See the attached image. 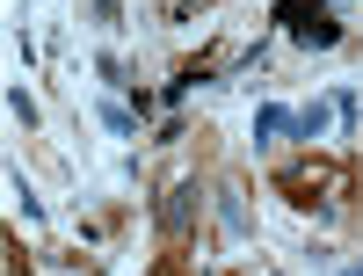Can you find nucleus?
<instances>
[{
    "instance_id": "nucleus-4",
    "label": "nucleus",
    "mask_w": 363,
    "mask_h": 276,
    "mask_svg": "<svg viewBox=\"0 0 363 276\" xmlns=\"http://www.w3.org/2000/svg\"><path fill=\"white\" fill-rule=\"evenodd\" d=\"M335 116H342L335 102H306V109H298V124H291V131L306 138V145H320V138H327V124H335Z\"/></svg>"
},
{
    "instance_id": "nucleus-2",
    "label": "nucleus",
    "mask_w": 363,
    "mask_h": 276,
    "mask_svg": "<svg viewBox=\"0 0 363 276\" xmlns=\"http://www.w3.org/2000/svg\"><path fill=\"white\" fill-rule=\"evenodd\" d=\"M269 15H277L291 29V44H306V51H335L342 44V15L327 8V0H277Z\"/></svg>"
},
{
    "instance_id": "nucleus-3",
    "label": "nucleus",
    "mask_w": 363,
    "mask_h": 276,
    "mask_svg": "<svg viewBox=\"0 0 363 276\" xmlns=\"http://www.w3.org/2000/svg\"><path fill=\"white\" fill-rule=\"evenodd\" d=\"M196 211H203V189H196V182H174V189L160 197V233L182 240V233L196 226Z\"/></svg>"
},
{
    "instance_id": "nucleus-6",
    "label": "nucleus",
    "mask_w": 363,
    "mask_h": 276,
    "mask_svg": "<svg viewBox=\"0 0 363 276\" xmlns=\"http://www.w3.org/2000/svg\"><path fill=\"white\" fill-rule=\"evenodd\" d=\"M218 226H225V240H247V233H255L247 197H240V189H225V197H218Z\"/></svg>"
},
{
    "instance_id": "nucleus-10",
    "label": "nucleus",
    "mask_w": 363,
    "mask_h": 276,
    "mask_svg": "<svg viewBox=\"0 0 363 276\" xmlns=\"http://www.w3.org/2000/svg\"><path fill=\"white\" fill-rule=\"evenodd\" d=\"M349 276H363V269H349Z\"/></svg>"
},
{
    "instance_id": "nucleus-11",
    "label": "nucleus",
    "mask_w": 363,
    "mask_h": 276,
    "mask_svg": "<svg viewBox=\"0 0 363 276\" xmlns=\"http://www.w3.org/2000/svg\"><path fill=\"white\" fill-rule=\"evenodd\" d=\"M356 8H363V0H356Z\"/></svg>"
},
{
    "instance_id": "nucleus-1",
    "label": "nucleus",
    "mask_w": 363,
    "mask_h": 276,
    "mask_svg": "<svg viewBox=\"0 0 363 276\" xmlns=\"http://www.w3.org/2000/svg\"><path fill=\"white\" fill-rule=\"evenodd\" d=\"M277 189H284L298 211H327V204H342L349 167H335V160H298V167H277Z\"/></svg>"
},
{
    "instance_id": "nucleus-8",
    "label": "nucleus",
    "mask_w": 363,
    "mask_h": 276,
    "mask_svg": "<svg viewBox=\"0 0 363 276\" xmlns=\"http://www.w3.org/2000/svg\"><path fill=\"white\" fill-rule=\"evenodd\" d=\"M8 276H29V262H22V248L8 240Z\"/></svg>"
},
{
    "instance_id": "nucleus-9",
    "label": "nucleus",
    "mask_w": 363,
    "mask_h": 276,
    "mask_svg": "<svg viewBox=\"0 0 363 276\" xmlns=\"http://www.w3.org/2000/svg\"><path fill=\"white\" fill-rule=\"evenodd\" d=\"M189 8H203V0H167V22H182Z\"/></svg>"
},
{
    "instance_id": "nucleus-7",
    "label": "nucleus",
    "mask_w": 363,
    "mask_h": 276,
    "mask_svg": "<svg viewBox=\"0 0 363 276\" xmlns=\"http://www.w3.org/2000/svg\"><path fill=\"white\" fill-rule=\"evenodd\" d=\"M102 124H109L116 138H138V124H131V109H116V102H102Z\"/></svg>"
},
{
    "instance_id": "nucleus-5",
    "label": "nucleus",
    "mask_w": 363,
    "mask_h": 276,
    "mask_svg": "<svg viewBox=\"0 0 363 276\" xmlns=\"http://www.w3.org/2000/svg\"><path fill=\"white\" fill-rule=\"evenodd\" d=\"M298 124V109H284V102H269V109H255V145H277L284 131Z\"/></svg>"
}]
</instances>
